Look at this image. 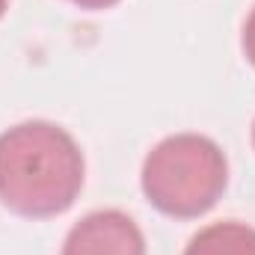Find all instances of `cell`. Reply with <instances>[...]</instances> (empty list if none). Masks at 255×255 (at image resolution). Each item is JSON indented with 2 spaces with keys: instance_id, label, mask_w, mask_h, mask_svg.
<instances>
[{
  "instance_id": "6da1fadb",
  "label": "cell",
  "mask_w": 255,
  "mask_h": 255,
  "mask_svg": "<svg viewBox=\"0 0 255 255\" xmlns=\"http://www.w3.org/2000/svg\"><path fill=\"white\" fill-rule=\"evenodd\" d=\"M83 151L54 122H21L0 133V202L18 217H57L83 187Z\"/></svg>"
},
{
  "instance_id": "7a4b0ae2",
  "label": "cell",
  "mask_w": 255,
  "mask_h": 255,
  "mask_svg": "<svg viewBox=\"0 0 255 255\" xmlns=\"http://www.w3.org/2000/svg\"><path fill=\"white\" fill-rule=\"evenodd\" d=\"M229 181L223 148L202 133L160 139L142 163V193L166 217L193 220L217 205Z\"/></svg>"
},
{
  "instance_id": "3957f363",
  "label": "cell",
  "mask_w": 255,
  "mask_h": 255,
  "mask_svg": "<svg viewBox=\"0 0 255 255\" xmlns=\"http://www.w3.org/2000/svg\"><path fill=\"white\" fill-rule=\"evenodd\" d=\"M63 255H145V238L122 211H95L71 226Z\"/></svg>"
},
{
  "instance_id": "277c9868",
  "label": "cell",
  "mask_w": 255,
  "mask_h": 255,
  "mask_svg": "<svg viewBox=\"0 0 255 255\" xmlns=\"http://www.w3.org/2000/svg\"><path fill=\"white\" fill-rule=\"evenodd\" d=\"M184 255H255V229L247 223H214L193 235Z\"/></svg>"
},
{
  "instance_id": "5b68a950",
  "label": "cell",
  "mask_w": 255,
  "mask_h": 255,
  "mask_svg": "<svg viewBox=\"0 0 255 255\" xmlns=\"http://www.w3.org/2000/svg\"><path fill=\"white\" fill-rule=\"evenodd\" d=\"M244 54L255 65V6L250 12V18H247V24H244Z\"/></svg>"
},
{
  "instance_id": "8992f818",
  "label": "cell",
  "mask_w": 255,
  "mask_h": 255,
  "mask_svg": "<svg viewBox=\"0 0 255 255\" xmlns=\"http://www.w3.org/2000/svg\"><path fill=\"white\" fill-rule=\"evenodd\" d=\"M71 3L80 6V9H107V6H113L119 0H71Z\"/></svg>"
},
{
  "instance_id": "52a82bcc",
  "label": "cell",
  "mask_w": 255,
  "mask_h": 255,
  "mask_svg": "<svg viewBox=\"0 0 255 255\" xmlns=\"http://www.w3.org/2000/svg\"><path fill=\"white\" fill-rule=\"evenodd\" d=\"M6 6H9V0H0V18H3V12H6Z\"/></svg>"
},
{
  "instance_id": "ba28073f",
  "label": "cell",
  "mask_w": 255,
  "mask_h": 255,
  "mask_svg": "<svg viewBox=\"0 0 255 255\" xmlns=\"http://www.w3.org/2000/svg\"><path fill=\"white\" fill-rule=\"evenodd\" d=\"M253 142H255V125H253Z\"/></svg>"
}]
</instances>
